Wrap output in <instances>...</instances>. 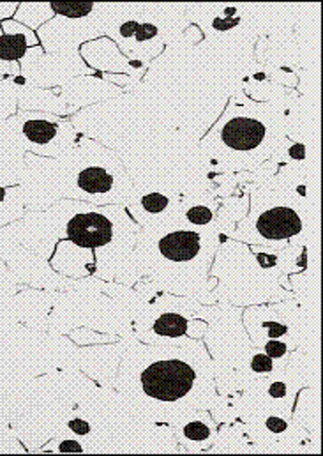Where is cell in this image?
<instances>
[{
	"label": "cell",
	"instance_id": "7402d4cb",
	"mask_svg": "<svg viewBox=\"0 0 323 456\" xmlns=\"http://www.w3.org/2000/svg\"><path fill=\"white\" fill-rule=\"evenodd\" d=\"M68 428H69L73 434L80 436V437H84V436H89V434H91V425H89L85 419H80V418L71 419V421L68 423Z\"/></svg>",
	"mask_w": 323,
	"mask_h": 456
},
{
	"label": "cell",
	"instance_id": "7c38bea8",
	"mask_svg": "<svg viewBox=\"0 0 323 456\" xmlns=\"http://www.w3.org/2000/svg\"><path fill=\"white\" fill-rule=\"evenodd\" d=\"M138 208L145 213V216L168 218L166 213L172 208V200H170V197H166L163 193H149V195H143L140 199Z\"/></svg>",
	"mask_w": 323,
	"mask_h": 456
},
{
	"label": "cell",
	"instance_id": "6da1fadb",
	"mask_svg": "<svg viewBox=\"0 0 323 456\" xmlns=\"http://www.w3.org/2000/svg\"><path fill=\"white\" fill-rule=\"evenodd\" d=\"M120 389L156 418H190L214 398L209 359L198 346L133 350L124 359Z\"/></svg>",
	"mask_w": 323,
	"mask_h": 456
},
{
	"label": "cell",
	"instance_id": "7a4b0ae2",
	"mask_svg": "<svg viewBox=\"0 0 323 456\" xmlns=\"http://www.w3.org/2000/svg\"><path fill=\"white\" fill-rule=\"evenodd\" d=\"M27 172L21 179L23 191H30L28 202L39 208L61 199L94 206H129L140 202L117 154L96 142H84L57 158H27Z\"/></svg>",
	"mask_w": 323,
	"mask_h": 456
},
{
	"label": "cell",
	"instance_id": "30bf717a",
	"mask_svg": "<svg viewBox=\"0 0 323 456\" xmlns=\"http://www.w3.org/2000/svg\"><path fill=\"white\" fill-rule=\"evenodd\" d=\"M23 156H25V147L18 138V134L5 129L0 124V174L21 181V177L14 175V172H18L20 175H25L27 168H25Z\"/></svg>",
	"mask_w": 323,
	"mask_h": 456
},
{
	"label": "cell",
	"instance_id": "ac0fdd59",
	"mask_svg": "<svg viewBox=\"0 0 323 456\" xmlns=\"http://www.w3.org/2000/svg\"><path fill=\"white\" fill-rule=\"evenodd\" d=\"M46 452H50V450H53V452H57V453H84L85 452V446H82L78 441H75V439H62V441H59V444H55V446H48V448H44Z\"/></svg>",
	"mask_w": 323,
	"mask_h": 456
},
{
	"label": "cell",
	"instance_id": "3957f363",
	"mask_svg": "<svg viewBox=\"0 0 323 456\" xmlns=\"http://www.w3.org/2000/svg\"><path fill=\"white\" fill-rule=\"evenodd\" d=\"M217 244L211 230L166 222L150 224L140 239V256L165 287H197L204 283Z\"/></svg>",
	"mask_w": 323,
	"mask_h": 456
},
{
	"label": "cell",
	"instance_id": "cb8c5ba5",
	"mask_svg": "<svg viewBox=\"0 0 323 456\" xmlns=\"http://www.w3.org/2000/svg\"><path fill=\"white\" fill-rule=\"evenodd\" d=\"M288 156L292 159H304L306 158V147L304 143H294L290 149H288Z\"/></svg>",
	"mask_w": 323,
	"mask_h": 456
},
{
	"label": "cell",
	"instance_id": "5bb4252c",
	"mask_svg": "<svg viewBox=\"0 0 323 456\" xmlns=\"http://www.w3.org/2000/svg\"><path fill=\"white\" fill-rule=\"evenodd\" d=\"M184 216H186V222L193 227H207L214 222V211L204 204H197V206L186 209Z\"/></svg>",
	"mask_w": 323,
	"mask_h": 456
},
{
	"label": "cell",
	"instance_id": "5b68a950",
	"mask_svg": "<svg viewBox=\"0 0 323 456\" xmlns=\"http://www.w3.org/2000/svg\"><path fill=\"white\" fill-rule=\"evenodd\" d=\"M75 213L62 225L66 242L77 248L96 251L105 264L113 251L118 255L122 248H131L134 242L136 227L127 215L113 206H94L87 202L71 200Z\"/></svg>",
	"mask_w": 323,
	"mask_h": 456
},
{
	"label": "cell",
	"instance_id": "8992f818",
	"mask_svg": "<svg viewBox=\"0 0 323 456\" xmlns=\"http://www.w3.org/2000/svg\"><path fill=\"white\" fill-rule=\"evenodd\" d=\"M0 124L16 133L23 147L39 158H57L80 140L73 122L59 115L20 112L7 117Z\"/></svg>",
	"mask_w": 323,
	"mask_h": 456
},
{
	"label": "cell",
	"instance_id": "44dd1931",
	"mask_svg": "<svg viewBox=\"0 0 323 456\" xmlns=\"http://www.w3.org/2000/svg\"><path fill=\"white\" fill-rule=\"evenodd\" d=\"M265 428L276 436L279 434H285L288 430V423L283 419V418H278V416H269L265 419Z\"/></svg>",
	"mask_w": 323,
	"mask_h": 456
},
{
	"label": "cell",
	"instance_id": "e0dca14e",
	"mask_svg": "<svg viewBox=\"0 0 323 456\" xmlns=\"http://www.w3.org/2000/svg\"><path fill=\"white\" fill-rule=\"evenodd\" d=\"M251 370L256 373H271L274 370V361L265 352H258L251 359Z\"/></svg>",
	"mask_w": 323,
	"mask_h": 456
},
{
	"label": "cell",
	"instance_id": "2e32d148",
	"mask_svg": "<svg viewBox=\"0 0 323 456\" xmlns=\"http://www.w3.org/2000/svg\"><path fill=\"white\" fill-rule=\"evenodd\" d=\"M260 330L263 331V337L267 340H278V338L287 337V333H288V328L283 322H278V321H272V319L262 321Z\"/></svg>",
	"mask_w": 323,
	"mask_h": 456
},
{
	"label": "cell",
	"instance_id": "d6986e66",
	"mask_svg": "<svg viewBox=\"0 0 323 456\" xmlns=\"http://www.w3.org/2000/svg\"><path fill=\"white\" fill-rule=\"evenodd\" d=\"M157 27L152 25V23H138L136 25V30H134V41L136 43H145V41H150L157 36Z\"/></svg>",
	"mask_w": 323,
	"mask_h": 456
},
{
	"label": "cell",
	"instance_id": "4fadbf2b",
	"mask_svg": "<svg viewBox=\"0 0 323 456\" xmlns=\"http://www.w3.org/2000/svg\"><path fill=\"white\" fill-rule=\"evenodd\" d=\"M52 12L66 20H80L89 16L96 5L91 2H50Z\"/></svg>",
	"mask_w": 323,
	"mask_h": 456
},
{
	"label": "cell",
	"instance_id": "8fae6325",
	"mask_svg": "<svg viewBox=\"0 0 323 456\" xmlns=\"http://www.w3.org/2000/svg\"><path fill=\"white\" fill-rule=\"evenodd\" d=\"M190 321L181 314H163L156 319L152 326V333L159 338L177 340L188 333Z\"/></svg>",
	"mask_w": 323,
	"mask_h": 456
},
{
	"label": "cell",
	"instance_id": "9a60e30c",
	"mask_svg": "<svg viewBox=\"0 0 323 456\" xmlns=\"http://www.w3.org/2000/svg\"><path fill=\"white\" fill-rule=\"evenodd\" d=\"M184 437L190 443H206L211 437V427L200 419H190L184 423Z\"/></svg>",
	"mask_w": 323,
	"mask_h": 456
},
{
	"label": "cell",
	"instance_id": "ffe728a7",
	"mask_svg": "<svg viewBox=\"0 0 323 456\" xmlns=\"http://www.w3.org/2000/svg\"><path fill=\"white\" fill-rule=\"evenodd\" d=\"M265 354L271 357V359H281L288 354V345L285 342H279V340H269L263 346Z\"/></svg>",
	"mask_w": 323,
	"mask_h": 456
},
{
	"label": "cell",
	"instance_id": "9c48e42d",
	"mask_svg": "<svg viewBox=\"0 0 323 456\" xmlns=\"http://www.w3.org/2000/svg\"><path fill=\"white\" fill-rule=\"evenodd\" d=\"M27 213V200L21 181L0 174V228L23 218Z\"/></svg>",
	"mask_w": 323,
	"mask_h": 456
},
{
	"label": "cell",
	"instance_id": "603a6c76",
	"mask_svg": "<svg viewBox=\"0 0 323 456\" xmlns=\"http://www.w3.org/2000/svg\"><path fill=\"white\" fill-rule=\"evenodd\" d=\"M269 395H271L274 400H283V398H287V395H288V387H287V384L281 382V380L272 382L271 387H269Z\"/></svg>",
	"mask_w": 323,
	"mask_h": 456
},
{
	"label": "cell",
	"instance_id": "52a82bcc",
	"mask_svg": "<svg viewBox=\"0 0 323 456\" xmlns=\"http://www.w3.org/2000/svg\"><path fill=\"white\" fill-rule=\"evenodd\" d=\"M295 204L297 200L271 199L258 208L253 206V213L240 225L238 237L260 244H276L304 233V215Z\"/></svg>",
	"mask_w": 323,
	"mask_h": 456
},
{
	"label": "cell",
	"instance_id": "ba28073f",
	"mask_svg": "<svg viewBox=\"0 0 323 456\" xmlns=\"http://www.w3.org/2000/svg\"><path fill=\"white\" fill-rule=\"evenodd\" d=\"M0 28V77L2 75H18V64L27 57L32 46H37L39 41L36 34L12 20H2Z\"/></svg>",
	"mask_w": 323,
	"mask_h": 456
},
{
	"label": "cell",
	"instance_id": "277c9868",
	"mask_svg": "<svg viewBox=\"0 0 323 456\" xmlns=\"http://www.w3.org/2000/svg\"><path fill=\"white\" fill-rule=\"evenodd\" d=\"M281 142L279 115L272 109L231 103L204 140L213 158L240 168L271 158Z\"/></svg>",
	"mask_w": 323,
	"mask_h": 456
}]
</instances>
